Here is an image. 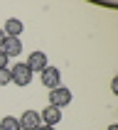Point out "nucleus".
<instances>
[{
	"instance_id": "nucleus-1",
	"label": "nucleus",
	"mask_w": 118,
	"mask_h": 130,
	"mask_svg": "<svg viewBox=\"0 0 118 130\" xmlns=\"http://www.w3.org/2000/svg\"><path fill=\"white\" fill-rule=\"evenodd\" d=\"M10 79H12L15 86H29L32 84V71L25 61H17V64L10 69Z\"/></svg>"
},
{
	"instance_id": "nucleus-2",
	"label": "nucleus",
	"mask_w": 118,
	"mask_h": 130,
	"mask_svg": "<svg viewBox=\"0 0 118 130\" xmlns=\"http://www.w3.org/2000/svg\"><path fill=\"white\" fill-rule=\"evenodd\" d=\"M71 103V91L66 86H59V88H52L49 91V106H54V108H64V106H69Z\"/></svg>"
},
{
	"instance_id": "nucleus-3",
	"label": "nucleus",
	"mask_w": 118,
	"mask_h": 130,
	"mask_svg": "<svg viewBox=\"0 0 118 130\" xmlns=\"http://www.w3.org/2000/svg\"><path fill=\"white\" fill-rule=\"evenodd\" d=\"M39 81H42V86L52 88H59L62 86V71H59V66H47L42 74H39Z\"/></svg>"
},
{
	"instance_id": "nucleus-4",
	"label": "nucleus",
	"mask_w": 118,
	"mask_h": 130,
	"mask_svg": "<svg viewBox=\"0 0 118 130\" xmlns=\"http://www.w3.org/2000/svg\"><path fill=\"white\" fill-rule=\"evenodd\" d=\"M17 123H20V130H37L42 125V120H39V113L37 110H25L17 118Z\"/></svg>"
},
{
	"instance_id": "nucleus-5",
	"label": "nucleus",
	"mask_w": 118,
	"mask_h": 130,
	"mask_svg": "<svg viewBox=\"0 0 118 130\" xmlns=\"http://www.w3.org/2000/svg\"><path fill=\"white\" fill-rule=\"evenodd\" d=\"M25 64L29 66V71H32V74H35V71L42 74L44 69L49 66V61H47V54H44V52H32V54L27 57V61H25Z\"/></svg>"
},
{
	"instance_id": "nucleus-6",
	"label": "nucleus",
	"mask_w": 118,
	"mask_h": 130,
	"mask_svg": "<svg viewBox=\"0 0 118 130\" xmlns=\"http://www.w3.org/2000/svg\"><path fill=\"white\" fill-rule=\"evenodd\" d=\"M3 54H5L7 59H12V57H20L22 54V42H20V37H5V42H3Z\"/></svg>"
},
{
	"instance_id": "nucleus-7",
	"label": "nucleus",
	"mask_w": 118,
	"mask_h": 130,
	"mask_svg": "<svg viewBox=\"0 0 118 130\" xmlns=\"http://www.w3.org/2000/svg\"><path fill=\"white\" fill-rule=\"evenodd\" d=\"M39 120H42V125H49V128H54V125L62 120V110L54 108V106H47V108L39 113Z\"/></svg>"
},
{
	"instance_id": "nucleus-8",
	"label": "nucleus",
	"mask_w": 118,
	"mask_h": 130,
	"mask_svg": "<svg viewBox=\"0 0 118 130\" xmlns=\"http://www.w3.org/2000/svg\"><path fill=\"white\" fill-rule=\"evenodd\" d=\"M3 32H5V37H20L22 32H25V25H22V20H17V17H7Z\"/></svg>"
},
{
	"instance_id": "nucleus-9",
	"label": "nucleus",
	"mask_w": 118,
	"mask_h": 130,
	"mask_svg": "<svg viewBox=\"0 0 118 130\" xmlns=\"http://www.w3.org/2000/svg\"><path fill=\"white\" fill-rule=\"evenodd\" d=\"M0 130H20L17 118H15V116H5L3 120H0Z\"/></svg>"
},
{
	"instance_id": "nucleus-10",
	"label": "nucleus",
	"mask_w": 118,
	"mask_h": 130,
	"mask_svg": "<svg viewBox=\"0 0 118 130\" xmlns=\"http://www.w3.org/2000/svg\"><path fill=\"white\" fill-rule=\"evenodd\" d=\"M7 84H12V79H10V69H0V86H7Z\"/></svg>"
},
{
	"instance_id": "nucleus-11",
	"label": "nucleus",
	"mask_w": 118,
	"mask_h": 130,
	"mask_svg": "<svg viewBox=\"0 0 118 130\" xmlns=\"http://www.w3.org/2000/svg\"><path fill=\"white\" fill-rule=\"evenodd\" d=\"M0 69H7V57L0 52Z\"/></svg>"
},
{
	"instance_id": "nucleus-12",
	"label": "nucleus",
	"mask_w": 118,
	"mask_h": 130,
	"mask_svg": "<svg viewBox=\"0 0 118 130\" xmlns=\"http://www.w3.org/2000/svg\"><path fill=\"white\" fill-rule=\"evenodd\" d=\"M3 42H5V32L0 29V49H3Z\"/></svg>"
},
{
	"instance_id": "nucleus-13",
	"label": "nucleus",
	"mask_w": 118,
	"mask_h": 130,
	"mask_svg": "<svg viewBox=\"0 0 118 130\" xmlns=\"http://www.w3.org/2000/svg\"><path fill=\"white\" fill-rule=\"evenodd\" d=\"M37 130H54V128H49V125H39Z\"/></svg>"
},
{
	"instance_id": "nucleus-14",
	"label": "nucleus",
	"mask_w": 118,
	"mask_h": 130,
	"mask_svg": "<svg viewBox=\"0 0 118 130\" xmlns=\"http://www.w3.org/2000/svg\"><path fill=\"white\" fill-rule=\"evenodd\" d=\"M106 130H118V125H108V128H106Z\"/></svg>"
}]
</instances>
